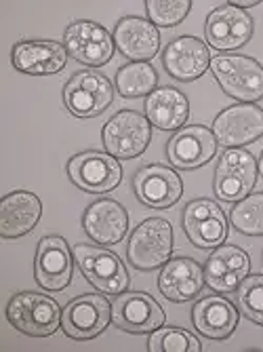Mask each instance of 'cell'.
Wrapping results in <instances>:
<instances>
[{
    "label": "cell",
    "mask_w": 263,
    "mask_h": 352,
    "mask_svg": "<svg viewBox=\"0 0 263 352\" xmlns=\"http://www.w3.org/2000/svg\"><path fill=\"white\" fill-rule=\"evenodd\" d=\"M63 310L59 304L43 294L23 292L11 298L7 306V318L9 323L32 338H49L53 336L61 325Z\"/></svg>",
    "instance_id": "6da1fadb"
},
{
    "label": "cell",
    "mask_w": 263,
    "mask_h": 352,
    "mask_svg": "<svg viewBox=\"0 0 263 352\" xmlns=\"http://www.w3.org/2000/svg\"><path fill=\"white\" fill-rule=\"evenodd\" d=\"M211 72L229 98L244 104L263 98V68L247 55H217L211 59Z\"/></svg>",
    "instance_id": "7a4b0ae2"
},
{
    "label": "cell",
    "mask_w": 263,
    "mask_h": 352,
    "mask_svg": "<svg viewBox=\"0 0 263 352\" xmlns=\"http://www.w3.org/2000/svg\"><path fill=\"white\" fill-rule=\"evenodd\" d=\"M173 253V226L162 217L141 221L128 239L126 255L137 270H156Z\"/></svg>",
    "instance_id": "3957f363"
},
{
    "label": "cell",
    "mask_w": 263,
    "mask_h": 352,
    "mask_svg": "<svg viewBox=\"0 0 263 352\" xmlns=\"http://www.w3.org/2000/svg\"><path fill=\"white\" fill-rule=\"evenodd\" d=\"M74 260L84 278L108 296H120L128 287V272L116 253L100 247L76 245Z\"/></svg>",
    "instance_id": "277c9868"
},
{
    "label": "cell",
    "mask_w": 263,
    "mask_h": 352,
    "mask_svg": "<svg viewBox=\"0 0 263 352\" xmlns=\"http://www.w3.org/2000/svg\"><path fill=\"white\" fill-rule=\"evenodd\" d=\"M257 182L255 156L242 148H227L215 169V195L225 203H238L251 195Z\"/></svg>",
    "instance_id": "5b68a950"
},
{
    "label": "cell",
    "mask_w": 263,
    "mask_h": 352,
    "mask_svg": "<svg viewBox=\"0 0 263 352\" xmlns=\"http://www.w3.org/2000/svg\"><path fill=\"white\" fill-rule=\"evenodd\" d=\"M114 100L112 82L93 70L76 72L63 89V104L78 118H95Z\"/></svg>",
    "instance_id": "8992f818"
},
{
    "label": "cell",
    "mask_w": 263,
    "mask_h": 352,
    "mask_svg": "<svg viewBox=\"0 0 263 352\" xmlns=\"http://www.w3.org/2000/svg\"><path fill=\"white\" fill-rule=\"evenodd\" d=\"M152 140L150 120L135 112L122 110L114 114L104 126V146L114 158H135L146 152Z\"/></svg>",
    "instance_id": "52a82bcc"
},
{
    "label": "cell",
    "mask_w": 263,
    "mask_h": 352,
    "mask_svg": "<svg viewBox=\"0 0 263 352\" xmlns=\"http://www.w3.org/2000/svg\"><path fill=\"white\" fill-rule=\"evenodd\" d=\"M112 318V304L104 296H80L63 308L61 329L72 340H93L106 331Z\"/></svg>",
    "instance_id": "ba28073f"
},
{
    "label": "cell",
    "mask_w": 263,
    "mask_h": 352,
    "mask_svg": "<svg viewBox=\"0 0 263 352\" xmlns=\"http://www.w3.org/2000/svg\"><path fill=\"white\" fill-rule=\"evenodd\" d=\"M72 182L91 195H106L122 182V167L112 154L106 152H82L68 163Z\"/></svg>",
    "instance_id": "9c48e42d"
},
{
    "label": "cell",
    "mask_w": 263,
    "mask_h": 352,
    "mask_svg": "<svg viewBox=\"0 0 263 352\" xmlns=\"http://www.w3.org/2000/svg\"><path fill=\"white\" fill-rule=\"evenodd\" d=\"M65 49L68 53L91 68H100L112 59L114 55V41L110 32L93 21H74L68 25L63 36Z\"/></svg>",
    "instance_id": "30bf717a"
},
{
    "label": "cell",
    "mask_w": 263,
    "mask_h": 352,
    "mask_svg": "<svg viewBox=\"0 0 263 352\" xmlns=\"http://www.w3.org/2000/svg\"><path fill=\"white\" fill-rule=\"evenodd\" d=\"M217 144L225 148H242L263 135V110L255 104L225 108L213 122Z\"/></svg>",
    "instance_id": "8fae6325"
},
{
    "label": "cell",
    "mask_w": 263,
    "mask_h": 352,
    "mask_svg": "<svg viewBox=\"0 0 263 352\" xmlns=\"http://www.w3.org/2000/svg\"><path fill=\"white\" fill-rule=\"evenodd\" d=\"M164 310L160 304L144 294V292H130L116 298L112 304V321L118 329L126 333H150L164 325Z\"/></svg>",
    "instance_id": "7c38bea8"
},
{
    "label": "cell",
    "mask_w": 263,
    "mask_h": 352,
    "mask_svg": "<svg viewBox=\"0 0 263 352\" xmlns=\"http://www.w3.org/2000/svg\"><path fill=\"white\" fill-rule=\"evenodd\" d=\"M183 230L192 245L201 249H213L221 247L227 239V219L215 201L198 199L183 209Z\"/></svg>",
    "instance_id": "4fadbf2b"
},
{
    "label": "cell",
    "mask_w": 263,
    "mask_h": 352,
    "mask_svg": "<svg viewBox=\"0 0 263 352\" xmlns=\"http://www.w3.org/2000/svg\"><path fill=\"white\" fill-rule=\"evenodd\" d=\"M217 152L215 133L203 124L183 126L167 144V156L177 169H198L207 165Z\"/></svg>",
    "instance_id": "5bb4252c"
},
{
    "label": "cell",
    "mask_w": 263,
    "mask_h": 352,
    "mask_svg": "<svg viewBox=\"0 0 263 352\" xmlns=\"http://www.w3.org/2000/svg\"><path fill=\"white\" fill-rule=\"evenodd\" d=\"M253 28V19L247 11L223 5L207 17V43L217 51H236L251 41Z\"/></svg>",
    "instance_id": "9a60e30c"
},
{
    "label": "cell",
    "mask_w": 263,
    "mask_h": 352,
    "mask_svg": "<svg viewBox=\"0 0 263 352\" xmlns=\"http://www.w3.org/2000/svg\"><path fill=\"white\" fill-rule=\"evenodd\" d=\"M133 188L139 203L150 209L173 207L183 195L181 177L164 165H148L139 169L133 177Z\"/></svg>",
    "instance_id": "2e32d148"
},
{
    "label": "cell",
    "mask_w": 263,
    "mask_h": 352,
    "mask_svg": "<svg viewBox=\"0 0 263 352\" xmlns=\"http://www.w3.org/2000/svg\"><path fill=\"white\" fill-rule=\"evenodd\" d=\"M249 270L251 258L244 249L236 245H221L207 260L205 283L217 294H232L249 276Z\"/></svg>",
    "instance_id": "e0dca14e"
},
{
    "label": "cell",
    "mask_w": 263,
    "mask_h": 352,
    "mask_svg": "<svg viewBox=\"0 0 263 352\" xmlns=\"http://www.w3.org/2000/svg\"><path fill=\"white\" fill-rule=\"evenodd\" d=\"M36 280L47 292H61L72 283V253L61 236H45L38 243Z\"/></svg>",
    "instance_id": "ac0fdd59"
},
{
    "label": "cell",
    "mask_w": 263,
    "mask_h": 352,
    "mask_svg": "<svg viewBox=\"0 0 263 352\" xmlns=\"http://www.w3.org/2000/svg\"><path fill=\"white\" fill-rule=\"evenodd\" d=\"M15 70L34 76L57 74L68 63V49L55 41H21L11 53Z\"/></svg>",
    "instance_id": "d6986e66"
},
{
    "label": "cell",
    "mask_w": 263,
    "mask_h": 352,
    "mask_svg": "<svg viewBox=\"0 0 263 352\" xmlns=\"http://www.w3.org/2000/svg\"><path fill=\"white\" fill-rule=\"evenodd\" d=\"M211 51L209 47L194 38V36H179L175 38L162 55L164 70L177 80H196L211 68Z\"/></svg>",
    "instance_id": "ffe728a7"
},
{
    "label": "cell",
    "mask_w": 263,
    "mask_h": 352,
    "mask_svg": "<svg viewBox=\"0 0 263 352\" xmlns=\"http://www.w3.org/2000/svg\"><path fill=\"white\" fill-rule=\"evenodd\" d=\"M82 226L89 239L97 245H116L128 230V213L120 203L102 199L84 211Z\"/></svg>",
    "instance_id": "44dd1931"
},
{
    "label": "cell",
    "mask_w": 263,
    "mask_h": 352,
    "mask_svg": "<svg viewBox=\"0 0 263 352\" xmlns=\"http://www.w3.org/2000/svg\"><path fill=\"white\" fill-rule=\"evenodd\" d=\"M43 215V203L36 195L25 190L11 192L0 203V236L19 239L34 230Z\"/></svg>",
    "instance_id": "7402d4cb"
},
{
    "label": "cell",
    "mask_w": 263,
    "mask_h": 352,
    "mask_svg": "<svg viewBox=\"0 0 263 352\" xmlns=\"http://www.w3.org/2000/svg\"><path fill=\"white\" fill-rule=\"evenodd\" d=\"M160 294L171 302H190L198 298L205 287L203 268L190 258H177L167 262L158 276Z\"/></svg>",
    "instance_id": "603a6c76"
},
{
    "label": "cell",
    "mask_w": 263,
    "mask_h": 352,
    "mask_svg": "<svg viewBox=\"0 0 263 352\" xmlns=\"http://www.w3.org/2000/svg\"><path fill=\"white\" fill-rule=\"evenodd\" d=\"M114 43L124 57L133 61H148L160 51V32L148 19L124 17L114 30Z\"/></svg>",
    "instance_id": "cb8c5ba5"
},
{
    "label": "cell",
    "mask_w": 263,
    "mask_h": 352,
    "mask_svg": "<svg viewBox=\"0 0 263 352\" xmlns=\"http://www.w3.org/2000/svg\"><path fill=\"white\" fill-rule=\"evenodd\" d=\"M194 327L209 340H225L234 333L238 325L236 306L219 296H209L196 302L192 310Z\"/></svg>",
    "instance_id": "d4e9b609"
},
{
    "label": "cell",
    "mask_w": 263,
    "mask_h": 352,
    "mask_svg": "<svg viewBox=\"0 0 263 352\" xmlns=\"http://www.w3.org/2000/svg\"><path fill=\"white\" fill-rule=\"evenodd\" d=\"M148 120L162 131H173L185 124L190 116V102L175 87H162L148 95L146 100Z\"/></svg>",
    "instance_id": "484cf974"
},
{
    "label": "cell",
    "mask_w": 263,
    "mask_h": 352,
    "mask_svg": "<svg viewBox=\"0 0 263 352\" xmlns=\"http://www.w3.org/2000/svg\"><path fill=\"white\" fill-rule=\"evenodd\" d=\"M158 74L148 61H130L116 74V87L122 98H141L156 91Z\"/></svg>",
    "instance_id": "4316f807"
},
{
    "label": "cell",
    "mask_w": 263,
    "mask_h": 352,
    "mask_svg": "<svg viewBox=\"0 0 263 352\" xmlns=\"http://www.w3.org/2000/svg\"><path fill=\"white\" fill-rule=\"evenodd\" d=\"M232 226L247 236H263V192L249 195L229 211Z\"/></svg>",
    "instance_id": "83f0119b"
},
{
    "label": "cell",
    "mask_w": 263,
    "mask_h": 352,
    "mask_svg": "<svg viewBox=\"0 0 263 352\" xmlns=\"http://www.w3.org/2000/svg\"><path fill=\"white\" fill-rule=\"evenodd\" d=\"M150 352H201L203 346L190 331L181 327L156 329L148 342Z\"/></svg>",
    "instance_id": "f1b7e54d"
},
{
    "label": "cell",
    "mask_w": 263,
    "mask_h": 352,
    "mask_svg": "<svg viewBox=\"0 0 263 352\" xmlns=\"http://www.w3.org/2000/svg\"><path fill=\"white\" fill-rule=\"evenodd\" d=\"M238 308L249 321L263 325V274L247 276L238 287Z\"/></svg>",
    "instance_id": "f546056e"
},
{
    "label": "cell",
    "mask_w": 263,
    "mask_h": 352,
    "mask_svg": "<svg viewBox=\"0 0 263 352\" xmlns=\"http://www.w3.org/2000/svg\"><path fill=\"white\" fill-rule=\"evenodd\" d=\"M146 7L154 25L175 28L190 13L192 3L190 0H148Z\"/></svg>",
    "instance_id": "4dcf8cb0"
},
{
    "label": "cell",
    "mask_w": 263,
    "mask_h": 352,
    "mask_svg": "<svg viewBox=\"0 0 263 352\" xmlns=\"http://www.w3.org/2000/svg\"><path fill=\"white\" fill-rule=\"evenodd\" d=\"M232 7H236V9H249V7H255V5H259L257 0H236V3H229Z\"/></svg>",
    "instance_id": "1f68e13d"
},
{
    "label": "cell",
    "mask_w": 263,
    "mask_h": 352,
    "mask_svg": "<svg viewBox=\"0 0 263 352\" xmlns=\"http://www.w3.org/2000/svg\"><path fill=\"white\" fill-rule=\"evenodd\" d=\"M259 173L263 177V152H261V158H259Z\"/></svg>",
    "instance_id": "d6a6232c"
}]
</instances>
